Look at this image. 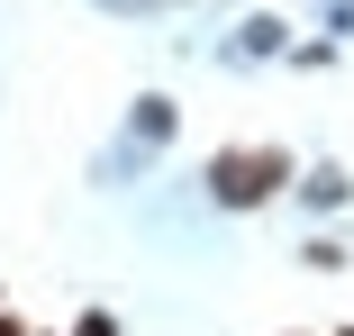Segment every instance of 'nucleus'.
<instances>
[{
    "label": "nucleus",
    "instance_id": "1",
    "mask_svg": "<svg viewBox=\"0 0 354 336\" xmlns=\"http://www.w3.org/2000/svg\"><path fill=\"white\" fill-rule=\"evenodd\" d=\"M291 182H300V164L281 146H218L209 155V200H218V209H263V200H281Z\"/></svg>",
    "mask_w": 354,
    "mask_h": 336
},
{
    "label": "nucleus",
    "instance_id": "2",
    "mask_svg": "<svg viewBox=\"0 0 354 336\" xmlns=\"http://www.w3.org/2000/svg\"><path fill=\"white\" fill-rule=\"evenodd\" d=\"M173 127H182V109H173V100H136V137H155V146H164Z\"/></svg>",
    "mask_w": 354,
    "mask_h": 336
},
{
    "label": "nucleus",
    "instance_id": "3",
    "mask_svg": "<svg viewBox=\"0 0 354 336\" xmlns=\"http://www.w3.org/2000/svg\"><path fill=\"white\" fill-rule=\"evenodd\" d=\"M300 191H309V200H318V209H336V200H345V191H354V182H345V173H336V164H318V173H300Z\"/></svg>",
    "mask_w": 354,
    "mask_h": 336
},
{
    "label": "nucleus",
    "instance_id": "4",
    "mask_svg": "<svg viewBox=\"0 0 354 336\" xmlns=\"http://www.w3.org/2000/svg\"><path fill=\"white\" fill-rule=\"evenodd\" d=\"M73 336H118V318H109V309H91V318H82Z\"/></svg>",
    "mask_w": 354,
    "mask_h": 336
}]
</instances>
